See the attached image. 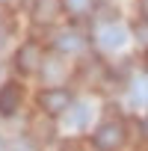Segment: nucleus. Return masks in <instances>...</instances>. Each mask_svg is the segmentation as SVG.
Returning a JSON list of instances; mask_svg holds the SVG:
<instances>
[{
    "label": "nucleus",
    "mask_w": 148,
    "mask_h": 151,
    "mask_svg": "<svg viewBox=\"0 0 148 151\" xmlns=\"http://www.w3.org/2000/svg\"><path fill=\"white\" fill-rule=\"evenodd\" d=\"M142 12H145V18H148V0H142Z\"/></svg>",
    "instance_id": "obj_11"
},
{
    "label": "nucleus",
    "mask_w": 148,
    "mask_h": 151,
    "mask_svg": "<svg viewBox=\"0 0 148 151\" xmlns=\"http://www.w3.org/2000/svg\"><path fill=\"white\" fill-rule=\"evenodd\" d=\"M121 42H124V27L121 24H107L101 33H98V45L101 47H121Z\"/></svg>",
    "instance_id": "obj_5"
},
{
    "label": "nucleus",
    "mask_w": 148,
    "mask_h": 151,
    "mask_svg": "<svg viewBox=\"0 0 148 151\" xmlns=\"http://www.w3.org/2000/svg\"><path fill=\"white\" fill-rule=\"evenodd\" d=\"M121 139H124V130H121V124H116V122H107V124H101V127L95 130V145H98L101 151L119 148Z\"/></svg>",
    "instance_id": "obj_2"
},
{
    "label": "nucleus",
    "mask_w": 148,
    "mask_h": 151,
    "mask_svg": "<svg viewBox=\"0 0 148 151\" xmlns=\"http://www.w3.org/2000/svg\"><path fill=\"white\" fill-rule=\"evenodd\" d=\"M15 65H18L21 74L39 71V65H42V50H39V45H24V47L18 50V56H15Z\"/></svg>",
    "instance_id": "obj_3"
},
{
    "label": "nucleus",
    "mask_w": 148,
    "mask_h": 151,
    "mask_svg": "<svg viewBox=\"0 0 148 151\" xmlns=\"http://www.w3.org/2000/svg\"><path fill=\"white\" fill-rule=\"evenodd\" d=\"M142 101H148V83L145 80L133 86V104H142Z\"/></svg>",
    "instance_id": "obj_9"
},
{
    "label": "nucleus",
    "mask_w": 148,
    "mask_h": 151,
    "mask_svg": "<svg viewBox=\"0 0 148 151\" xmlns=\"http://www.w3.org/2000/svg\"><path fill=\"white\" fill-rule=\"evenodd\" d=\"M56 47H59V50H77V47H80V39L74 36V33H71V36H59V39H56Z\"/></svg>",
    "instance_id": "obj_6"
},
{
    "label": "nucleus",
    "mask_w": 148,
    "mask_h": 151,
    "mask_svg": "<svg viewBox=\"0 0 148 151\" xmlns=\"http://www.w3.org/2000/svg\"><path fill=\"white\" fill-rule=\"evenodd\" d=\"M39 101H42V110L50 113V116H59V113L71 110V92L68 89H47V92H42Z\"/></svg>",
    "instance_id": "obj_1"
},
{
    "label": "nucleus",
    "mask_w": 148,
    "mask_h": 151,
    "mask_svg": "<svg viewBox=\"0 0 148 151\" xmlns=\"http://www.w3.org/2000/svg\"><path fill=\"white\" fill-rule=\"evenodd\" d=\"M65 3V9L71 12V15H83L86 9H89V0H62Z\"/></svg>",
    "instance_id": "obj_8"
},
{
    "label": "nucleus",
    "mask_w": 148,
    "mask_h": 151,
    "mask_svg": "<svg viewBox=\"0 0 148 151\" xmlns=\"http://www.w3.org/2000/svg\"><path fill=\"white\" fill-rule=\"evenodd\" d=\"M136 36H139V42H142V45H148V24L136 27Z\"/></svg>",
    "instance_id": "obj_10"
},
{
    "label": "nucleus",
    "mask_w": 148,
    "mask_h": 151,
    "mask_svg": "<svg viewBox=\"0 0 148 151\" xmlns=\"http://www.w3.org/2000/svg\"><path fill=\"white\" fill-rule=\"evenodd\" d=\"M142 130H145V136H148V116H145V122H142Z\"/></svg>",
    "instance_id": "obj_12"
},
{
    "label": "nucleus",
    "mask_w": 148,
    "mask_h": 151,
    "mask_svg": "<svg viewBox=\"0 0 148 151\" xmlns=\"http://www.w3.org/2000/svg\"><path fill=\"white\" fill-rule=\"evenodd\" d=\"M21 104V86L18 83H6L3 89H0V113L3 116H12Z\"/></svg>",
    "instance_id": "obj_4"
},
{
    "label": "nucleus",
    "mask_w": 148,
    "mask_h": 151,
    "mask_svg": "<svg viewBox=\"0 0 148 151\" xmlns=\"http://www.w3.org/2000/svg\"><path fill=\"white\" fill-rule=\"evenodd\" d=\"M86 116H89V107H86V104H77V107H74V113H71V124L83 127V124H86Z\"/></svg>",
    "instance_id": "obj_7"
}]
</instances>
